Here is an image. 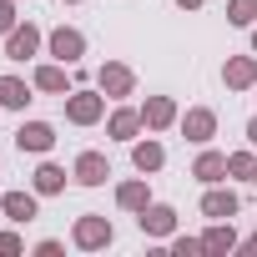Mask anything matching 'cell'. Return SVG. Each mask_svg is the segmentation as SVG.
<instances>
[{
	"mask_svg": "<svg viewBox=\"0 0 257 257\" xmlns=\"http://www.w3.org/2000/svg\"><path fill=\"white\" fill-rule=\"evenodd\" d=\"M106 116V96H96V91H71L66 96V121L71 126H96Z\"/></svg>",
	"mask_w": 257,
	"mask_h": 257,
	"instance_id": "6da1fadb",
	"label": "cell"
},
{
	"mask_svg": "<svg viewBox=\"0 0 257 257\" xmlns=\"http://www.w3.org/2000/svg\"><path fill=\"white\" fill-rule=\"evenodd\" d=\"M16 147H21V152H36V157H46V152L56 147V126H51V121H21Z\"/></svg>",
	"mask_w": 257,
	"mask_h": 257,
	"instance_id": "7a4b0ae2",
	"label": "cell"
},
{
	"mask_svg": "<svg viewBox=\"0 0 257 257\" xmlns=\"http://www.w3.org/2000/svg\"><path fill=\"white\" fill-rule=\"evenodd\" d=\"M46 46H51V56H56L61 66H76V61L86 56V36H81V31H71V26L51 31V41H46Z\"/></svg>",
	"mask_w": 257,
	"mask_h": 257,
	"instance_id": "3957f363",
	"label": "cell"
},
{
	"mask_svg": "<svg viewBox=\"0 0 257 257\" xmlns=\"http://www.w3.org/2000/svg\"><path fill=\"white\" fill-rule=\"evenodd\" d=\"M71 237H76V247L96 252V247H111V237H116V232H111V222H106V217H81Z\"/></svg>",
	"mask_w": 257,
	"mask_h": 257,
	"instance_id": "277c9868",
	"label": "cell"
},
{
	"mask_svg": "<svg viewBox=\"0 0 257 257\" xmlns=\"http://www.w3.org/2000/svg\"><path fill=\"white\" fill-rule=\"evenodd\" d=\"M182 132H187V142L207 147V142L217 137V111H207V106H192V111L182 116Z\"/></svg>",
	"mask_w": 257,
	"mask_h": 257,
	"instance_id": "5b68a950",
	"label": "cell"
},
{
	"mask_svg": "<svg viewBox=\"0 0 257 257\" xmlns=\"http://www.w3.org/2000/svg\"><path fill=\"white\" fill-rule=\"evenodd\" d=\"M96 86H101V96H132L137 76L126 71L121 61H106V66H101V76H96Z\"/></svg>",
	"mask_w": 257,
	"mask_h": 257,
	"instance_id": "8992f818",
	"label": "cell"
},
{
	"mask_svg": "<svg viewBox=\"0 0 257 257\" xmlns=\"http://www.w3.org/2000/svg\"><path fill=\"white\" fill-rule=\"evenodd\" d=\"M36 51H41V31H36V26H16V31L6 36V56H11V61H31Z\"/></svg>",
	"mask_w": 257,
	"mask_h": 257,
	"instance_id": "52a82bcc",
	"label": "cell"
},
{
	"mask_svg": "<svg viewBox=\"0 0 257 257\" xmlns=\"http://www.w3.org/2000/svg\"><path fill=\"white\" fill-rule=\"evenodd\" d=\"M106 177H111V162H106L101 152H81V157H76V182H81V187H101Z\"/></svg>",
	"mask_w": 257,
	"mask_h": 257,
	"instance_id": "ba28073f",
	"label": "cell"
},
{
	"mask_svg": "<svg viewBox=\"0 0 257 257\" xmlns=\"http://www.w3.org/2000/svg\"><path fill=\"white\" fill-rule=\"evenodd\" d=\"M142 232L147 237H172V227H177V212L172 207H162V202H152V207H142Z\"/></svg>",
	"mask_w": 257,
	"mask_h": 257,
	"instance_id": "9c48e42d",
	"label": "cell"
},
{
	"mask_svg": "<svg viewBox=\"0 0 257 257\" xmlns=\"http://www.w3.org/2000/svg\"><path fill=\"white\" fill-rule=\"evenodd\" d=\"M222 81H227L232 91H247V86H257V61H252V56H232V61L222 66Z\"/></svg>",
	"mask_w": 257,
	"mask_h": 257,
	"instance_id": "30bf717a",
	"label": "cell"
},
{
	"mask_svg": "<svg viewBox=\"0 0 257 257\" xmlns=\"http://www.w3.org/2000/svg\"><path fill=\"white\" fill-rule=\"evenodd\" d=\"M142 121L152 126V132H167V126L177 121V101H172V96H152V101L142 106Z\"/></svg>",
	"mask_w": 257,
	"mask_h": 257,
	"instance_id": "8fae6325",
	"label": "cell"
},
{
	"mask_svg": "<svg viewBox=\"0 0 257 257\" xmlns=\"http://www.w3.org/2000/svg\"><path fill=\"white\" fill-rule=\"evenodd\" d=\"M142 126H147V121H142V111H132V106H121V111H111V121H106V132H111L116 142H132V137L142 132Z\"/></svg>",
	"mask_w": 257,
	"mask_h": 257,
	"instance_id": "7c38bea8",
	"label": "cell"
},
{
	"mask_svg": "<svg viewBox=\"0 0 257 257\" xmlns=\"http://www.w3.org/2000/svg\"><path fill=\"white\" fill-rule=\"evenodd\" d=\"M202 212H207L212 222H227V217H237V192H222V187H212V192L202 197Z\"/></svg>",
	"mask_w": 257,
	"mask_h": 257,
	"instance_id": "4fadbf2b",
	"label": "cell"
},
{
	"mask_svg": "<svg viewBox=\"0 0 257 257\" xmlns=\"http://www.w3.org/2000/svg\"><path fill=\"white\" fill-rule=\"evenodd\" d=\"M0 212H6L11 222H31L36 217V192H6L0 197Z\"/></svg>",
	"mask_w": 257,
	"mask_h": 257,
	"instance_id": "5bb4252c",
	"label": "cell"
},
{
	"mask_svg": "<svg viewBox=\"0 0 257 257\" xmlns=\"http://www.w3.org/2000/svg\"><path fill=\"white\" fill-rule=\"evenodd\" d=\"M192 177H197V182H207V187H212V182H222V177H227V157H222V152H202V157H197V167H192Z\"/></svg>",
	"mask_w": 257,
	"mask_h": 257,
	"instance_id": "9a60e30c",
	"label": "cell"
},
{
	"mask_svg": "<svg viewBox=\"0 0 257 257\" xmlns=\"http://www.w3.org/2000/svg\"><path fill=\"white\" fill-rule=\"evenodd\" d=\"M132 162H137V172H162L167 152H162V142H137L132 147Z\"/></svg>",
	"mask_w": 257,
	"mask_h": 257,
	"instance_id": "2e32d148",
	"label": "cell"
},
{
	"mask_svg": "<svg viewBox=\"0 0 257 257\" xmlns=\"http://www.w3.org/2000/svg\"><path fill=\"white\" fill-rule=\"evenodd\" d=\"M36 192H41V197H56V192H66V172H61L56 162H41V167H36Z\"/></svg>",
	"mask_w": 257,
	"mask_h": 257,
	"instance_id": "e0dca14e",
	"label": "cell"
},
{
	"mask_svg": "<svg viewBox=\"0 0 257 257\" xmlns=\"http://www.w3.org/2000/svg\"><path fill=\"white\" fill-rule=\"evenodd\" d=\"M116 202L126 212H142V207H152V192H147V182H121L116 187Z\"/></svg>",
	"mask_w": 257,
	"mask_h": 257,
	"instance_id": "ac0fdd59",
	"label": "cell"
},
{
	"mask_svg": "<svg viewBox=\"0 0 257 257\" xmlns=\"http://www.w3.org/2000/svg\"><path fill=\"white\" fill-rule=\"evenodd\" d=\"M31 101V86L21 81V76H0V106H11V111H21Z\"/></svg>",
	"mask_w": 257,
	"mask_h": 257,
	"instance_id": "d6986e66",
	"label": "cell"
},
{
	"mask_svg": "<svg viewBox=\"0 0 257 257\" xmlns=\"http://www.w3.org/2000/svg\"><path fill=\"white\" fill-rule=\"evenodd\" d=\"M36 91H51V96H71V91H66V71H61V66H36Z\"/></svg>",
	"mask_w": 257,
	"mask_h": 257,
	"instance_id": "ffe728a7",
	"label": "cell"
},
{
	"mask_svg": "<svg viewBox=\"0 0 257 257\" xmlns=\"http://www.w3.org/2000/svg\"><path fill=\"white\" fill-rule=\"evenodd\" d=\"M232 247H237V232H232V222H227V227L217 222V227L202 237V252H217V257H222V252H232Z\"/></svg>",
	"mask_w": 257,
	"mask_h": 257,
	"instance_id": "44dd1931",
	"label": "cell"
},
{
	"mask_svg": "<svg viewBox=\"0 0 257 257\" xmlns=\"http://www.w3.org/2000/svg\"><path fill=\"white\" fill-rule=\"evenodd\" d=\"M227 21L232 26H257V0H227Z\"/></svg>",
	"mask_w": 257,
	"mask_h": 257,
	"instance_id": "7402d4cb",
	"label": "cell"
},
{
	"mask_svg": "<svg viewBox=\"0 0 257 257\" xmlns=\"http://www.w3.org/2000/svg\"><path fill=\"white\" fill-rule=\"evenodd\" d=\"M252 172H257V157L252 152H232L227 157V177H252Z\"/></svg>",
	"mask_w": 257,
	"mask_h": 257,
	"instance_id": "603a6c76",
	"label": "cell"
},
{
	"mask_svg": "<svg viewBox=\"0 0 257 257\" xmlns=\"http://www.w3.org/2000/svg\"><path fill=\"white\" fill-rule=\"evenodd\" d=\"M172 252H177V257H197V252H202V242H197V237H177V242H172Z\"/></svg>",
	"mask_w": 257,
	"mask_h": 257,
	"instance_id": "cb8c5ba5",
	"label": "cell"
},
{
	"mask_svg": "<svg viewBox=\"0 0 257 257\" xmlns=\"http://www.w3.org/2000/svg\"><path fill=\"white\" fill-rule=\"evenodd\" d=\"M21 247H26V242H21L16 232H0V257H16Z\"/></svg>",
	"mask_w": 257,
	"mask_h": 257,
	"instance_id": "d4e9b609",
	"label": "cell"
},
{
	"mask_svg": "<svg viewBox=\"0 0 257 257\" xmlns=\"http://www.w3.org/2000/svg\"><path fill=\"white\" fill-rule=\"evenodd\" d=\"M0 31H6V36L16 31V6H11V0H0Z\"/></svg>",
	"mask_w": 257,
	"mask_h": 257,
	"instance_id": "484cf974",
	"label": "cell"
},
{
	"mask_svg": "<svg viewBox=\"0 0 257 257\" xmlns=\"http://www.w3.org/2000/svg\"><path fill=\"white\" fill-rule=\"evenodd\" d=\"M36 257H61V242H56V237H46V242H36Z\"/></svg>",
	"mask_w": 257,
	"mask_h": 257,
	"instance_id": "4316f807",
	"label": "cell"
},
{
	"mask_svg": "<svg viewBox=\"0 0 257 257\" xmlns=\"http://www.w3.org/2000/svg\"><path fill=\"white\" fill-rule=\"evenodd\" d=\"M247 142H252V147H257V116H252V121H247Z\"/></svg>",
	"mask_w": 257,
	"mask_h": 257,
	"instance_id": "83f0119b",
	"label": "cell"
},
{
	"mask_svg": "<svg viewBox=\"0 0 257 257\" xmlns=\"http://www.w3.org/2000/svg\"><path fill=\"white\" fill-rule=\"evenodd\" d=\"M177 6H182V11H202V0H177Z\"/></svg>",
	"mask_w": 257,
	"mask_h": 257,
	"instance_id": "f1b7e54d",
	"label": "cell"
},
{
	"mask_svg": "<svg viewBox=\"0 0 257 257\" xmlns=\"http://www.w3.org/2000/svg\"><path fill=\"white\" fill-rule=\"evenodd\" d=\"M247 252H257V232H252V237H247Z\"/></svg>",
	"mask_w": 257,
	"mask_h": 257,
	"instance_id": "f546056e",
	"label": "cell"
},
{
	"mask_svg": "<svg viewBox=\"0 0 257 257\" xmlns=\"http://www.w3.org/2000/svg\"><path fill=\"white\" fill-rule=\"evenodd\" d=\"M252 51H257V26H252Z\"/></svg>",
	"mask_w": 257,
	"mask_h": 257,
	"instance_id": "4dcf8cb0",
	"label": "cell"
},
{
	"mask_svg": "<svg viewBox=\"0 0 257 257\" xmlns=\"http://www.w3.org/2000/svg\"><path fill=\"white\" fill-rule=\"evenodd\" d=\"M252 182H257V172H252Z\"/></svg>",
	"mask_w": 257,
	"mask_h": 257,
	"instance_id": "1f68e13d",
	"label": "cell"
},
{
	"mask_svg": "<svg viewBox=\"0 0 257 257\" xmlns=\"http://www.w3.org/2000/svg\"><path fill=\"white\" fill-rule=\"evenodd\" d=\"M71 6H76V0H71Z\"/></svg>",
	"mask_w": 257,
	"mask_h": 257,
	"instance_id": "d6a6232c",
	"label": "cell"
}]
</instances>
